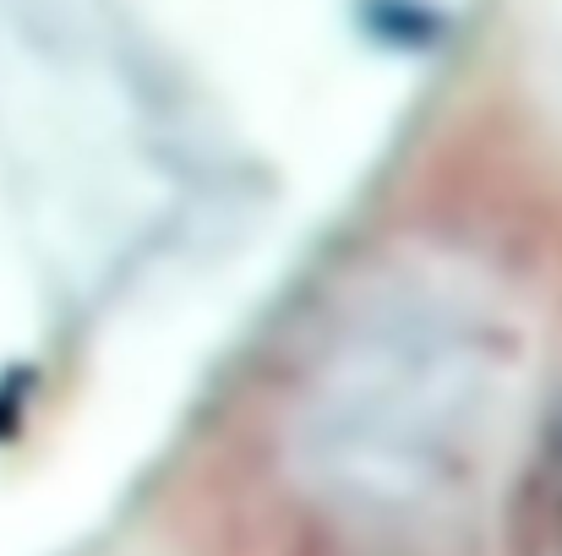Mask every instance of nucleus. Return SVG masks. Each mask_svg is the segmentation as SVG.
Listing matches in <instances>:
<instances>
[{
    "label": "nucleus",
    "mask_w": 562,
    "mask_h": 556,
    "mask_svg": "<svg viewBox=\"0 0 562 556\" xmlns=\"http://www.w3.org/2000/svg\"><path fill=\"white\" fill-rule=\"evenodd\" d=\"M514 556H562V398L541 420L514 497Z\"/></svg>",
    "instance_id": "1"
}]
</instances>
